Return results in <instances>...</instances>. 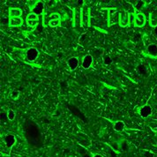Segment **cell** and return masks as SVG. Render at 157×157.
Masks as SVG:
<instances>
[{
	"instance_id": "obj_4",
	"label": "cell",
	"mask_w": 157,
	"mask_h": 157,
	"mask_svg": "<svg viewBox=\"0 0 157 157\" xmlns=\"http://www.w3.org/2000/svg\"><path fill=\"white\" fill-rule=\"evenodd\" d=\"M38 55H39V52L36 48H30L26 52V57L30 62L35 61L36 58L38 57Z\"/></svg>"
},
{
	"instance_id": "obj_21",
	"label": "cell",
	"mask_w": 157,
	"mask_h": 157,
	"mask_svg": "<svg viewBox=\"0 0 157 157\" xmlns=\"http://www.w3.org/2000/svg\"><path fill=\"white\" fill-rule=\"evenodd\" d=\"M102 60H103V64H105V65H109V64H112V62H113V59H112V57H110V56H109V55L104 56Z\"/></svg>"
},
{
	"instance_id": "obj_31",
	"label": "cell",
	"mask_w": 157,
	"mask_h": 157,
	"mask_svg": "<svg viewBox=\"0 0 157 157\" xmlns=\"http://www.w3.org/2000/svg\"><path fill=\"white\" fill-rule=\"evenodd\" d=\"M27 20H33V21H36V20H38V16L35 13H29L28 15V18H27Z\"/></svg>"
},
{
	"instance_id": "obj_15",
	"label": "cell",
	"mask_w": 157,
	"mask_h": 157,
	"mask_svg": "<svg viewBox=\"0 0 157 157\" xmlns=\"http://www.w3.org/2000/svg\"><path fill=\"white\" fill-rule=\"evenodd\" d=\"M22 19L21 18H10L9 20V25L11 27H21L22 25Z\"/></svg>"
},
{
	"instance_id": "obj_28",
	"label": "cell",
	"mask_w": 157,
	"mask_h": 157,
	"mask_svg": "<svg viewBox=\"0 0 157 157\" xmlns=\"http://www.w3.org/2000/svg\"><path fill=\"white\" fill-rule=\"evenodd\" d=\"M19 96H20V92L18 91V90H13L12 93H11V97L13 98V99H18L19 98Z\"/></svg>"
},
{
	"instance_id": "obj_18",
	"label": "cell",
	"mask_w": 157,
	"mask_h": 157,
	"mask_svg": "<svg viewBox=\"0 0 157 157\" xmlns=\"http://www.w3.org/2000/svg\"><path fill=\"white\" fill-rule=\"evenodd\" d=\"M124 128H125V124L123 121L115 122L114 124H113V129L116 132H123L124 130Z\"/></svg>"
},
{
	"instance_id": "obj_24",
	"label": "cell",
	"mask_w": 157,
	"mask_h": 157,
	"mask_svg": "<svg viewBox=\"0 0 157 157\" xmlns=\"http://www.w3.org/2000/svg\"><path fill=\"white\" fill-rule=\"evenodd\" d=\"M39 23V21L36 20V21H33V20H27V24L29 27H31V28H34V27H36Z\"/></svg>"
},
{
	"instance_id": "obj_11",
	"label": "cell",
	"mask_w": 157,
	"mask_h": 157,
	"mask_svg": "<svg viewBox=\"0 0 157 157\" xmlns=\"http://www.w3.org/2000/svg\"><path fill=\"white\" fill-rule=\"evenodd\" d=\"M147 52L151 57H157V44L150 43L147 47Z\"/></svg>"
},
{
	"instance_id": "obj_32",
	"label": "cell",
	"mask_w": 157,
	"mask_h": 157,
	"mask_svg": "<svg viewBox=\"0 0 157 157\" xmlns=\"http://www.w3.org/2000/svg\"><path fill=\"white\" fill-rule=\"evenodd\" d=\"M28 3H29V6L30 7V9L33 10V8L36 6V5L38 3V1L37 0H33V1H29Z\"/></svg>"
},
{
	"instance_id": "obj_27",
	"label": "cell",
	"mask_w": 157,
	"mask_h": 157,
	"mask_svg": "<svg viewBox=\"0 0 157 157\" xmlns=\"http://www.w3.org/2000/svg\"><path fill=\"white\" fill-rule=\"evenodd\" d=\"M0 118H1V121H5L6 119H8L7 117V111H5V110H1V113H0Z\"/></svg>"
},
{
	"instance_id": "obj_36",
	"label": "cell",
	"mask_w": 157,
	"mask_h": 157,
	"mask_svg": "<svg viewBox=\"0 0 157 157\" xmlns=\"http://www.w3.org/2000/svg\"><path fill=\"white\" fill-rule=\"evenodd\" d=\"M77 3H78V6H84V1L83 0H79Z\"/></svg>"
},
{
	"instance_id": "obj_13",
	"label": "cell",
	"mask_w": 157,
	"mask_h": 157,
	"mask_svg": "<svg viewBox=\"0 0 157 157\" xmlns=\"http://www.w3.org/2000/svg\"><path fill=\"white\" fill-rule=\"evenodd\" d=\"M149 25L150 27L155 29L157 28V13L152 12L149 13Z\"/></svg>"
},
{
	"instance_id": "obj_16",
	"label": "cell",
	"mask_w": 157,
	"mask_h": 157,
	"mask_svg": "<svg viewBox=\"0 0 157 157\" xmlns=\"http://www.w3.org/2000/svg\"><path fill=\"white\" fill-rule=\"evenodd\" d=\"M119 144H120V152L125 153V152H128L130 150L131 146H130V143L126 140H121L119 141Z\"/></svg>"
},
{
	"instance_id": "obj_1",
	"label": "cell",
	"mask_w": 157,
	"mask_h": 157,
	"mask_svg": "<svg viewBox=\"0 0 157 157\" xmlns=\"http://www.w3.org/2000/svg\"><path fill=\"white\" fill-rule=\"evenodd\" d=\"M73 24L76 28H79L82 25V9L76 8L73 13Z\"/></svg>"
},
{
	"instance_id": "obj_26",
	"label": "cell",
	"mask_w": 157,
	"mask_h": 157,
	"mask_svg": "<svg viewBox=\"0 0 157 157\" xmlns=\"http://www.w3.org/2000/svg\"><path fill=\"white\" fill-rule=\"evenodd\" d=\"M124 45H125V47L128 49V50H134V48H135V45H134V43L133 42H132V41H128V42H126V43H124Z\"/></svg>"
},
{
	"instance_id": "obj_5",
	"label": "cell",
	"mask_w": 157,
	"mask_h": 157,
	"mask_svg": "<svg viewBox=\"0 0 157 157\" xmlns=\"http://www.w3.org/2000/svg\"><path fill=\"white\" fill-rule=\"evenodd\" d=\"M81 9H82V25L84 27H86L89 21V10L85 5Z\"/></svg>"
},
{
	"instance_id": "obj_29",
	"label": "cell",
	"mask_w": 157,
	"mask_h": 157,
	"mask_svg": "<svg viewBox=\"0 0 157 157\" xmlns=\"http://www.w3.org/2000/svg\"><path fill=\"white\" fill-rule=\"evenodd\" d=\"M134 21H135V14L129 13V25L134 24Z\"/></svg>"
},
{
	"instance_id": "obj_19",
	"label": "cell",
	"mask_w": 157,
	"mask_h": 157,
	"mask_svg": "<svg viewBox=\"0 0 157 157\" xmlns=\"http://www.w3.org/2000/svg\"><path fill=\"white\" fill-rule=\"evenodd\" d=\"M147 5V1H143V0H140L137 1L134 5V7L137 11H141L143 8L145 7V6Z\"/></svg>"
},
{
	"instance_id": "obj_8",
	"label": "cell",
	"mask_w": 157,
	"mask_h": 157,
	"mask_svg": "<svg viewBox=\"0 0 157 157\" xmlns=\"http://www.w3.org/2000/svg\"><path fill=\"white\" fill-rule=\"evenodd\" d=\"M78 64H79V61L77 57H70L68 60H67V64H68V67L71 71H74L77 69V67L78 66Z\"/></svg>"
},
{
	"instance_id": "obj_34",
	"label": "cell",
	"mask_w": 157,
	"mask_h": 157,
	"mask_svg": "<svg viewBox=\"0 0 157 157\" xmlns=\"http://www.w3.org/2000/svg\"><path fill=\"white\" fill-rule=\"evenodd\" d=\"M133 39H134V41H135V42H137V41H140V34L135 35V36H133Z\"/></svg>"
},
{
	"instance_id": "obj_2",
	"label": "cell",
	"mask_w": 157,
	"mask_h": 157,
	"mask_svg": "<svg viewBox=\"0 0 157 157\" xmlns=\"http://www.w3.org/2000/svg\"><path fill=\"white\" fill-rule=\"evenodd\" d=\"M147 19L145 14H143L142 13H138L135 14V21H134V25L138 28H142L143 26L146 24Z\"/></svg>"
},
{
	"instance_id": "obj_10",
	"label": "cell",
	"mask_w": 157,
	"mask_h": 157,
	"mask_svg": "<svg viewBox=\"0 0 157 157\" xmlns=\"http://www.w3.org/2000/svg\"><path fill=\"white\" fill-rule=\"evenodd\" d=\"M43 9H44V4H43V2H42V1H38V3L36 4V6L33 8L32 13L38 16V15L43 13Z\"/></svg>"
},
{
	"instance_id": "obj_3",
	"label": "cell",
	"mask_w": 157,
	"mask_h": 157,
	"mask_svg": "<svg viewBox=\"0 0 157 157\" xmlns=\"http://www.w3.org/2000/svg\"><path fill=\"white\" fill-rule=\"evenodd\" d=\"M139 113L140 115V117L143 118H147L149 117L153 113V109L150 105H144L140 109Z\"/></svg>"
},
{
	"instance_id": "obj_38",
	"label": "cell",
	"mask_w": 157,
	"mask_h": 157,
	"mask_svg": "<svg viewBox=\"0 0 157 157\" xmlns=\"http://www.w3.org/2000/svg\"><path fill=\"white\" fill-rule=\"evenodd\" d=\"M70 153V150L67 149V150H64V154H69Z\"/></svg>"
},
{
	"instance_id": "obj_30",
	"label": "cell",
	"mask_w": 157,
	"mask_h": 157,
	"mask_svg": "<svg viewBox=\"0 0 157 157\" xmlns=\"http://www.w3.org/2000/svg\"><path fill=\"white\" fill-rule=\"evenodd\" d=\"M60 18V15L57 13H54L50 16V20L49 21H54V20H59Z\"/></svg>"
},
{
	"instance_id": "obj_14",
	"label": "cell",
	"mask_w": 157,
	"mask_h": 157,
	"mask_svg": "<svg viewBox=\"0 0 157 157\" xmlns=\"http://www.w3.org/2000/svg\"><path fill=\"white\" fill-rule=\"evenodd\" d=\"M119 16H120V13H118L116 10H111V11H109V24H115V23H117V22L119 21H117V20H116V17L117 18H119Z\"/></svg>"
},
{
	"instance_id": "obj_33",
	"label": "cell",
	"mask_w": 157,
	"mask_h": 157,
	"mask_svg": "<svg viewBox=\"0 0 157 157\" xmlns=\"http://www.w3.org/2000/svg\"><path fill=\"white\" fill-rule=\"evenodd\" d=\"M46 5H47L49 7H51V6H55V5H56V1H53V0L47 1V2H46Z\"/></svg>"
},
{
	"instance_id": "obj_37",
	"label": "cell",
	"mask_w": 157,
	"mask_h": 157,
	"mask_svg": "<svg viewBox=\"0 0 157 157\" xmlns=\"http://www.w3.org/2000/svg\"><path fill=\"white\" fill-rule=\"evenodd\" d=\"M93 157H103L101 155H100V154H94V155H93Z\"/></svg>"
},
{
	"instance_id": "obj_35",
	"label": "cell",
	"mask_w": 157,
	"mask_h": 157,
	"mask_svg": "<svg viewBox=\"0 0 157 157\" xmlns=\"http://www.w3.org/2000/svg\"><path fill=\"white\" fill-rule=\"evenodd\" d=\"M80 157H93V155L92 154H90V153H86L85 155H83L82 156Z\"/></svg>"
},
{
	"instance_id": "obj_7",
	"label": "cell",
	"mask_w": 157,
	"mask_h": 157,
	"mask_svg": "<svg viewBox=\"0 0 157 157\" xmlns=\"http://www.w3.org/2000/svg\"><path fill=\"white\" fill-rule=\"evenodd\" d=\"M4 142H5V145L6 146V147L11 148L16 143V138L13 134H7L4 139Z\"/></svg>"
},
{
	"instance_id": "obj_9",
	"label": "cell",
	"mask_w": 157,
	"mask_h": 157,
	"mask_svg": "<svg viewBox=\"0 0 157 157\" xmlns=\"http://www.w3.org/2000/svg\"><path fill=\"white\" fill-rule=\"evenodd\" d=\"M119 25L121 27H126L129 25V13L126 12H123L119 16Z\"/></svg>"
},
{
	"instance_id": "obj_22",
	"label": "cell",
	"mask_w": 157,
	"mask_h": 157,
	"mask_svg": "<svg viewBox=\"0 0 157 157\" xmlns=\"http://www.w3.org/2000/svg\"><path fill=\"white\" fill-rule=\"evenodd\" d=\"M77 153H78V155H80V156H82L83 155H85V154L88 153V152H87V150H86L84 147L78 146V147H77Z\"/></svg>"
},
{
	"instance_id": "obj_20",
	"label": "cell",
	"mask_w": 157,
	"mask_h": 157,
	"mask_svg": "<svg viewBox=\"0 0 157 157\" xmlns=\"http://www.w3.org/2000/svg\"><path fill=\"white\" fill-rule=\"evenodd\" d=\"M110 147L116 152H120V144L119 141H112L110 143Z\"/></svg>"
},
{
	"instance_id": "obj_39",
	"label": "cell",
	"mask_w": 157,
	"mask_h": 157,
	"mask_svg": "<svg viewBox=\"0 0 157 157\" xmlns=\"http://www.w3.org/2000/svg\"><path fill=\"white\" fill-rule=\"evenodd\" d=\"M155 34L157 35V28H155Z\"/></svg>"
},
{
	"instance_id": "obj_17",
	"label": "cell",
	"mask_w": 157,
	"mask_h": 157,
	"mask_svg": "<svg viewBox=\"0 0 157 157\" xmlns=\"http://www.w3.org/2000/svg\"><path fill=\"white\" fill-rule=\"evenodd\" d=\"M21 10L19 9V8H12V9H10L9 15H10L11 18H21Z\"/></svg>"
},
{
	"instance_id": "obj_12",
	"label": "cell",
	"mask_w": 157,
	"mask_h": 157,
	"mask_svg": "<svg viewBox=\"0 0 157 157\" xmlns=\"http://www.w3.org/2000/svg\"><path fill=\"white\" fill-rule=\"evenodd\" d=\"M137 71L142 77H147L148 76V71H147V68L145 64H139L137 66Z\"/></svg>"
},
{
	"instance_id": "obj_23",
	"label": "cell",
	"mask_w": 157,
	"mask_h": 157,
	"mask_svg": "<svg viewBox=\"0 0 157 157\" xmlns=\"http://www.w3.org/2000/svg\"><path fill=\"white\" fill-rule=\"evenodd\" d=\"M7 117L9 121H13L15 118V112L13 109H9L7 111Z\"/></svg>"
},
{
	"instance_id": "obj_25",
	"label": "cell",
	"mask_w": 157,
	"mask_h": 157,
	"mask_svg": "<svg viewBox=\"0 0 157 157\" xmlns=\"http://www.w3.org/2000/svg\"><path fill=\"white\" fill-rule=\"evenodd\" d=\"M60 24V20H54V21H49V25L51 28H56Z\"/></svg>"
},
{
	"instance_id": "obj_6",
	"label": "cell",
	"mask_w": 157,
	"mask_h": 157,
	"mask_svg": "<svg viewBox=\"0 0 157 157\" xmlns=\"http://www.w3.org/2000/svg\"><path fill=\"white\" fill-rule=\"evenodd\" d=\"M93 60H94V57L92 55H86L85 57H83V59H82V67L84 68V69H88V68H90L91 67V65L93 64Z\"/></svg>"
}]
</instances>
